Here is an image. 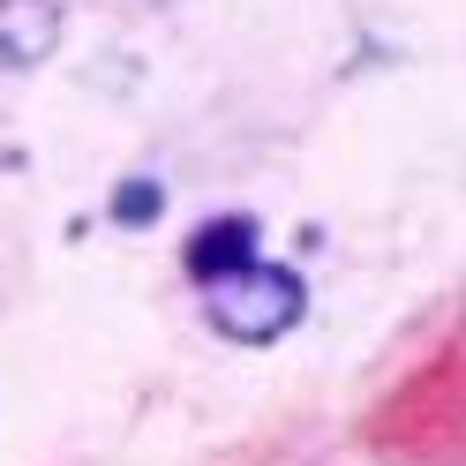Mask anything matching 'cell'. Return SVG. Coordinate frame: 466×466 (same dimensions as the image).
Listing matches in <instances>:
<instances>
[{
  "label": "cell",
  "mask_w": 466,
  "mask_h": 466,
  "mask_svg": "<svg viewBox=\"0 0 466 466\" xmlns=\"http://www.w3.org/2000/svg\"><path fill=\"white\" fill-rule=\"evenodd\" d=\"M151 211H158V188H151V181H136V188H128L121 203H113V218H128V226H143Z\"/></svg>",
  "instance_id": "cell-5"
},
{
  "label": "cell",
  "mask_w": 466,
  "mask_h": 466,
  "mask_svg": "<svg viewBox=\"0 0 466 466\" xmlns=\"http://www.w3.org/2000/svg\"><path fill=\"white\" fill-rule=\"evenodd\" d=\"M61 46V0H0V61L38 68Z\"/></svg>",
  "instance_id": "cell-3"
},
{
  "label": "cell",
  "mask_w": 466,
  "mask_h": 466,
  "mask_svg": "<svg viewBox=\"0 0 466 466\" xmlns=\"http://www.w3.org/2000/svg\"><path fill=\"white\" fill-rule=\"evenodd\" d=\"M369 444L414 466H451L459 459V361L436 354L429 376H414L384 414L369 421Z\"/></svg>",
  "instance_id": "cell-1"
},
{
  "label": "cell",
  "mask_w": 466,
  "mask_h": 466,
  "mask_svg": "<svg viewBox=\"0 0 466 466\" xmlns=\"http://www.w3.org/2000/svg\"><path fill=\"white\" fill-rule=\"evenodd\" d=\"M248 256H256V218H211V226L188 241L181 264H188V279L203 286V279H218V271H233V264H248Z\"/></svg>",
  "instance_id": "cell-4"
},
{
  "label": "cell",
  "mask_w": 466,
  "mask_h": 466,
  "mask_svg": "<svg viewBox=\"0 0 466 466\" xmlns=\"http://www.w3.org/2000/svg\"><path fill=\"white\" fill-rule=\"evenodd\" d=\"M301 279L286 264H264V256H248V264H233L218 279H203V316H211V331L241 339V346H271L279 331L301 324Z\"/></svg>",
  "instance_id": "cell-2"
}]
</instances>
